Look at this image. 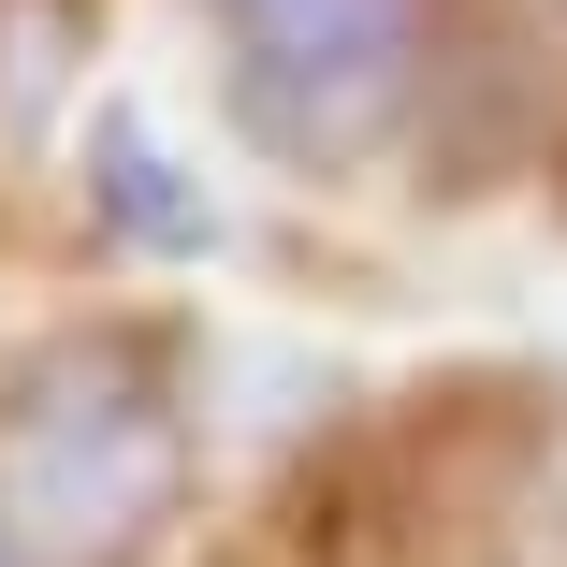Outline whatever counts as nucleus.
<instances>
[{
	"mask_svg": "<svg viewBox=\"0 0 567 567\" xmlns=\"http://www.w3.org/2000/svg\"><path fill=\"white\" fill-rule=\"evenodd\" d=\"M189 466L204 422L132 334H59L0 379V538L30 567H146L189 509Z\"/></svg>",
	"mask_w": 567,
	"mask_h": 567,
	"instance_id": "f257e3e1",
	"label": "nucleus"
},
{
	"mask_svg": "<svg viewBox=\"0 0 567 567\" xmlns=\"http://www.w3.org/2000/svg\"><path fill=\"white\" fill-rule=\"evenodd\" d=\"M204 44L277 175H364L436 102V0H204Z\"/></svg>",
	"mask_w": 567,
	"mask_h": 567,
	"instance_id": "f03ea898",
	"label": "nucleus"
},
{
	"mask_svg": "<svg viewBox=\"0 0 567 567\" xmlns=\"http://www.w3.org/2000/svg\"><path fill=\"white\" fill-rule=\"evenodd\" d=\"M73 189H87V218H102L132 262H218V189L161 146L146 102H87V132H73Z\"/></svg>",
	"mask_w": 567,
	"mask_h": 567,
	"instance_id": "7ed1b4c3",
	"label": "nucleus"
},
{
	"mask_svg": "<svg viewBox=\"0 0 567 567\" xmlns=\"http://www.w3.org/2000/svg\"><path fill=\"white\" fill-rule=\"evenodd\" d=\"M0 567H30V553H16V538H0Z\"/></svg>",
	"mask_w": 567,
	"mask_h": 567,
	"instance_id": "20e7f679",
	"label": "nucleus"
}]
</instances>
